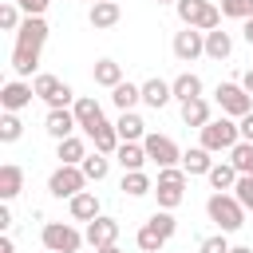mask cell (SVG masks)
<instances>
[{
	"instance_id": "21",
	"label": "cell",
	"mask_w": 253,
	"mask_h": 253,
	"mask_svg": "<svg viewBox=\"0 0 253 253\" xmlns=\"http://www.w3.org/2000/svg\"><path fill=\"white\" fill-rule=\"evenodd\" d=\"M178 107H182V123H186V126H198V130H202V126L213 119L206 95H198V99H190V103H178Z\"/></svg>"
},
{
	"instance_id": "37",
	"label": "cell",
	"mask_w": 253,
	"mask_h": 253,
	"mask_svg": "<svg viewBox=\"0 0 253 253\" xmlns=\"http://www.w3.org/2000/svg\"><path fill=\"white\" fill-rule=\"evenodd\" d=\"M20 12H24V8H20L16 0L0 4V28H4V32H20V24H24V20H20Z\"/></svg>"
},
{
	"instance_id": "1",
	"label": "cell",
	"mask_w": 253,
	"mask_h": 253,
	"mask_svg": "<svg viewBox=\"0 0 253 253\" xmlns=\"http://www.w3.org/2000/svg\"><path fill=\"white\" fill-rule=\"evenodd\" d=\"M47 43V20L43 16H24L20 32H16V43H12V71L16 79L32 75L40 67V51Z\"/></svg>"
},
{
	"instance_id": "17",
	"label": "cell",
	"mask_w": 253,
	"mask_h": 253,
	"mask_svg": "<svg viewBox=\"0 0 253 253\" xmlns=\"http://www.w3.org/2000/svg\"><path fill=\"white\" fill-rule=\"evenodd\" d=\"M115 130H119V138H123V142H142V138L150 134L138 111H119V119H115Z\"/></svg>"
},
{
	"instance_id": "18",
	"label": "cell",
	"mask_w": 253,
	"mask_h": 253,
	"mask_svg": "<svg viewBox=\"0 0 253 253\" xmlns=\"http://www.w3.org/2000/svg\"><path fill=\"white\" fill-rule=\"evenodd\" d=\"M67 210H71V221H95L99 217V194L79 190L75 198H67Z\"/></svg>"
},
{
	"instance_id": "3",
	"label": "cell",
	"mask_w": 253,
	"mask_h": 253,
	"mask_svg": "<svg viewBox=\"0 0 253 253\" xmlns=\"http://www.w3.org/2000/svg\"><path fill=\"white\" fill-rule=\"evenodd\" d=\"M174 12H178V20H182L186 28H202V32L221 28V8H217L213 0H178Z\"/></svg>"
},
{
	"instance_id": "5",
	"label": "cell",
	"mask_w": 253,
	"mask_h": 253,
	"mask_svg": "<svg viewBox=\"0 0 253 253\" xmlns=\"http://www.w3.org/2000/svg\"><path fill=\"white\" fill-rule=\"evenodd\" d=\"M154 198H158V210H178L182 198H186V170L182 166H162L158 182H154Z\"/></svg>"
},
{
	"instance_id": "35",
	"label": "cell",
	"mask_w": 253,
	"mask_h": 253,
	"mask_svg": "<svg viewBox=\"0 0 253 253\" xmlns=\"http://www.w3.org/2000/svg\"><path fill=\"white\" fill-rule=\"evenodd\" d=\"M229 162H233L241 174H253V142H245V138H241V142L229 150Z\"/></svg>"
},
{
	"instance_id": "27",
	"label": "cell",
	"mask_w": 253,
	"mask_h": 253,
	"mask_svg": "<svg viewBox=\"0 0 253 253\" xmlns=\"http://www.w3.org/2000/svg\"><path fill=\"white\" fill-rule=\"evenodd\" d=\"M55 158H59V162H67V166H79V162L87 158V142H83L79 134L59 138V142H55Z\"/></svg>"
},
{
	"instance_id": "28",
	"label": "cell",
	"mask_w": 253,
	"mask_h": 253,
	"mask_svg": "<svg viewBox=\"0 0 253 253\" xmlns=\"http://www.w3.org/2000/svg\"><path fill=\"white\" fill-rule=\"evenodd\" d=\"M115 158H119V166H123V170H142V166L150 162V158H146V146H142V142H119Z\"/></svg>"
},
{
	"instance_id": "36",
	"label": "cell",
	"mask_w": 253,
	"mask_h": 253,
	"mask_svg": "<svg viewBox=\"0 0 253 253\" xmlns=\"http://www.w3.org/2000/svg\"><path fill=\"white\" fill-rule=\"evenodd\" d=\"M150 225H154V229H158V233H162L166 241H170V237L178 233V221H174V210H154V213H150Z\"/></svg>"
},
{
	"instance_id": "49",
	"label": "cell",
	"mask_w": 253,
	"mask_h": 253,
	"mask_svg": "<svg viewBox=\"0 0 253 253\" xmlns=\"http://www.w3.org/2000/svg\"><path fill=\"white\" fill-rule=\"evenodd\" d=\"M158 4H178V0H158Z\"/></svg>"
},
{
	"instance_id": "41",
	"label": "cell",
	"mask_w": 253,
	"mask_h": 253,
	"mask_svg": "<svg viewBox=\"0 0 253 253\" xmlns=\"http://www.w3.org/2000/svg\"><path fill=\"white\" fill-rule=\"evenodd\" d=\"M16 4H20V8H24V16H43V12H47V4H51V0H16Z\"/></svg>"
},
{
	"instance_id": "46",
	"label": "cell",
	"mask_w": 253,
	"mask_h": 253,
	"mask_svg": "<svg viewBox=\"0 0 253 253\" xmlns=\"http://www.w3.org/2000/svg\"><path fill=\"white\" fill-rule=\"evenodd\" d=\"M0 253H16V245H12V237H0Z\"/></svg>"
},
{
	"instance_id": "39",
	"label": "cell",
	"mask_w": 253,
	"mask_h": 253,
	"mask_svg": "<svg viewBox=\"0 0 253 253\" xmlns=\"http://www.w3.org/2000/svg\"><path fill=\"white\" fill-rule=\"evenodd\" d=\"M233 198H237L245 210H253V174H241V178H237V186H233Z\"/></svg>"
},
{
	"instance_id": "29",
	"label": "cell",
	"mask_w": 253,
	"mask_h": 253,
	"mask_svg": "<svg viewBox=\"0 0 253 253\" xmlns=\"http://www.w3.org/2000/svg\"><path fill=\"white\" fill-rule=\"evenodd\" d=\"M229 51H233V36L229 32H221V28H213V32H206V55L210 59H229Z\"/></svg>"
},
{
	"instance_id": "31",
	"label": "cell",
	"mask_w": 253,
	"mask_h": 253,
	"mask_svg": "<svg viewBox=\"0 0 253 253\" xmlns=\"http://www.w3.org/2000/svg\"><path fill=\"white\" fill-rule=\"evenodd\" d=\"M91 75H95V83H99V87H107V91H111V87H119V83H123V63H115V59H99V63L91 67Z\"/></svg>"
},
{
	"instance_id": "43",
	"label": "cell",
	"mask_w": 253,
	"mask_h": 253,
	"mask_svg": "<svg viewBox=\"0 0 253 253\" xmlns=\"http://www.w3.org/2000/svg\"><path fill=\"white\" fill-rule=\"evenodd\" d=\"M241 36H245V43L253 47V16H249V20H241Z\"/></svg>"
},
{
	"instance_id": "14",
	"label": "cell",
	"mask_w": 253,
	"mask_h": 253,
	"mask_svg": "<svg viewBox=\"0 0 253 253\" xmlns=\"http://www.w3.org/2000/svg\"><path fill=\"white\" fill-rule=\"evenodd\" d=\"M32 99H36V87L24 83V79H12V83L0 87V107H4V111H24Z\"/></svg>"
},
{
	"instance_id": "6",
	"label": "cell",
	"mask_w": 253,
	"mask_h": 253,
	"mask_svg": "<svg viewBox=\"0 0 253 253\" xmlns=\"http://www.w3.org/2000/svg\"><path fill=\"white\" fill-rule=\"evenodd\" d=\"M40 241H43V249H51V253H79V245L87 241L71 221H47L43 229H40Z\"/></svg>"
},
{
	"instance_id": "32",
	"label": "cell",
	"mask_w": 253,
	"mask_h": 253,
	"mask_svg": "<svg viewBox=\"0 0 253 253\" xmlns=\"http://www.w3.org/2000/svg\"><path fill=\"white\" fill-rule=\"evenodd\" d=\"M79 166H83L87 182H103V178L111 174V154H99V150H95V154H87V158H83Z\"/></svg>"
},
{
	"instance_id": "16",
	"label": "cell",
	"mask_w": 253,
	"mask_h": 253,
	"mask_svg": "<svg viewBox=\"0 0 253 253\" xmlns=\"http://www.w3.org/2000/svg\"><path fill=\"white\" fill-rule=\"evenodd\" d=\"M71 111H75L79 130H83V134H91V130L103 123V107H99V99H91V95H79V99L71 103Z\"/></svg>"
},
{
	"instance_id": "2",
	"label": "cell",
	"mask_w": 253,
	"mask_h": 253,
	"mask_svg": "<svg viewBox=\"0 0 253 253\" xmlns=\"http://www.w3.org/2000/svg\"><path fill=\"white\" fill-rule=\"evenodd\" d=\"M206 213H210V221H213L221 233H237V229L245 225V206L233 198V190H213V194L206 198Z\"/></svg>"
},
{
	"instance_id": "42",
	"label": "cell",
	"mask_w": 253,
	"mask_h": 253,
	"mask_svg": "<svg viewBox=\"0 0 253 253\" xmlns=\"http://www.w3.org/2000/svg\"><path fill=\"white\" fill-rule=\"evenodd\" d=\"M237 126H241V138H245V142H253V111H249V115H241V119H237Z\"/></svg>"
},
{
	"instance_id": "47",
	"label": "cell",
	"mask_w": 253,
	"mask_h": 253,
	"mask_svg": "<svg viewBox=\"0 0 253 253\" xmlns=\"http://www.w3.org/2000/svg\"><path fill=\"white\" fill-rule=\"evenodd\" d=\"M229 253H253L249 245H229Z\"/></svg>"
},
{
	"instance_id": "48",
	"label": "cell",
	"mask_w": 253,
	"mask_h": 253,
	"mask_svg": "<svg viewBox=\"0 0 253 253\" xmlns=\"http://www.w3.org/2000/svg\"><path fill=\"white\" fill-rule=\"evenodd\" d=\"M95 253H123L119 245H103V249H95Z\"/></svg>"
},
{
	"instance_id": "34",
	"label": "cell",
	"mask_w": 253,
	"mask_h": 253,
	"mask_svg": "<svg viewBox=\"0 0 253 253\" xmlns=\"http://www.w3.org/2000/svg\"><path fill=\"white\" fill-rule=\"evenodd\" d=\"M134 245H138L142 253H158V249L166 245V237H162V233H158V229H154V225L146 221V225H142V229L134 233Z\"/></svg>"
},
{
	"instance_id": "38",
	"label": "cell",
	"mask_w": 253,
	"mask_h": 253,
	"mask_svg": "<svg viewBox=\"0 0 253 253\" xmlns=\"http://www.w3.org/2000/svg\"><path fill=\"white\" fill-rule=\"evenodd\" d=\"M221 16H229V20H249V16H253V0H221Z\"/></svg>"
},
{
	"instance_id": "26",
	"label": "cell",
	"mask_w": 253,
	"mask_h": 253,
	"mask_svg": "<svg viewBox=\"0 0 253 253\" xmlns=\"http://www.w3.org/2000/svg\"><path fill=\"white\" fill-rule=\"evenodd\" d=\"M87 138L95 142V150H99V154H115V150H119V142H123V138H119V130H115V123H107V119H103Z\"/></svg>"
},
{
	"instance_id": "50",
	"label": "cell",
	"mask_w": 253,
	"mask_h": 253,
	"mask_svg": "<svg viewBox=\"0 0 253 253\" xmlns=\"http://www.w3.org/2000/svg\"><path fill=\"white\" fill-rule=\"evenodd\" d=\"M43 253H51V249H43Z\"/></svg>"
},
{
	"instance_id": "7",
	"label": "cell",
	"mask_w": 253,
	"mask_h": 253,
	"mask_svg": "<svg viewBox=\"0 0 253 253\" xmlns=\"http://www.w3.org/2000/svg\"><path fill=\"white\" fill-rule=\"evenodd\" d=\"M32 87H36V99H43L47 107H71V103L79 99L59 75H47V71H40V75L32 79Z\"/></svg>"
},
{
	"instance_id": "11",
	"label": "cell",
	"mask_w": 253,
	"mask_h": 253,
	"mask_svg": "<svg viewBox=\"0 0 253 253\" xmlns=\"http://www.w3.org/2000/svg\"><path fill=\"white\" fill-rule=\"evenodd\" d=\"M142 146H146V158H150V162H158V170H162V166H178V162H182V150H178V142H174L170 134L150 130V134L142 138Z\"/></svg>"
},
{
	"instance_id": "33",
	"label": "cell",
	"mask_w": 253,
	"mask_h": 253,
	"mask_svg": "<svg viewBox=\"0 0 253 253\" xmlns=\"http://www.w3.org/2000/svg\"><path fill=\"white\" fill-rule=\"evenodd\" d=\"M20 134H24L20 111H4L0 115V142H20Z\"/></svg>"
},
{
	"instance_id": "30",
	"label": "cell",
	"mask_w": 253,
	"mask_h": 253,
	"mask_svg": "<svg viewBox=\"0 0 253 253\" xmlns=\"http://www.w3.org/2000/svg\"><path fill=\"white\" fill-rule=\"evenodd\" d=\"M206 178H210V186H213V190H233V186H237V178H241V170H237L233 162H213Z\"/></svg>"
},
{
	"instance_id": "12",
	"label": "cell",
	"mask_w": 253,
	"mask_h": 253,
	"mask_svg": "<svg viewBox=\"0 0 253 253\" xmlns=\"http://www.w3.org/2000/svg\"><path fill=\"white\" fill-rule=\"evenodd\" d=\"M119 233H123V225H119V217H107V213H99L95 221H87V245L91 249H103V245H115L119 241Z\"/></svg>"
},
{
	"instance_id": "25",
	"label": "cell",
	"mask_w": 253,
	"mask_h": 253,
	"mask_svg": "<svg viewBox=\"0 0 253 253\" xmlns=\"http://www.w3.org/2000/svg\"><path fill=\"white\" fill-rule=\"evenodd\" d=\"M170 87H174V99H178V103H190V99H198V95H202V75L182 71V75H174V79H170Z\"/></svg>"
},
{
	"instance_id": "9",
	"label": "cell",
	"mask_w": 253,
	"mask_h": 253,
	"mask_svg": "<svg viewBox=\"0 0 253 253\" xmlns=\"http://www.w3.org/2000/svg\"><path fill=\"white\" fill-rule=\"evenodd\" d=\"M213 99H217L221 115H229V119H241V115H249V111H253V95H249L241 83H217Z\"/></svg>"
},
{
	"instance_id": "19",
	"label": "cell",
	"mask_w": 253,
	"mask_h": 253,
	"mask_svg": "<svg viewBox=\"0 0 253 253\" xmlns=\"http://www.w3.org/2000/svg\"><path fill=\"white\" fill-rule=\"evenodd\" d=\"M170 99H174V87H170L166 79H158V75H154V79H146V83H142V103H146V107L162 111Z\"/></svg>"
},
{
	"instance_id": "13",
	"label": "cell",
	"mask_w": 253,
	"mask_h": 253,
	"mask_svg": "<svg viewBox=\"0 0 253 253\" xmlns=\"http://www.w3.org/2000/svg\"><path fill=\"white\" fill-rule=\"evenodd\" d=\"M43 130H47V134L59 142V138H71V134L79 130V119H75V111H71V107H47Z\"/></svg>"
},
{
	"instance_id": "51",
	"label": "cell",
	"mask_w": 253,
	"mask_h": 253,
	"mask_svg": "<svg viewBox=\"0 0 253 253\" xmlns=\"http://www.w3.org/2000/svg\"><path fill=\"white\" fill-rule=\"evenodd\" d=\"M91 4H99V0H91Z\"/></svg>"
},
{
	"instance_id": "8",
	"label": "cell",
	"mask_w": 253,
	"mask_h": 253,
	"mask_svg": "<svg viewBox=\"0 0 253 253\" xmlns=\"http://www.w3.org/2000/svg\"><path fill=\"white\" fill-rule=\"evenodd\" d=\"M47 190H51V198H75L79 190H87V174H83V166H67V162H59V166L51 170V178H47Z\"/></svg>"
},
{
	"instance_id": "24",
	"label": "cell",
	"mask_w": 253,
	"mask_h": 253,
	"mask_svg": "<svg viewBox=\"0 0 253 253\" xmlns=\"http://www.w3.org/2000/svg\"><path fill=\"white\" fill-rule=\"evenodd\" d=\"M119 190L126 198H146V194H154V182H150L146 170H123V186Z\"/></svg>"
},
{
	"instance_id": "10",
	"label": "cell",
	"mask_w": 253,
	"mask_h": 253,
	"mask_svg": "<svg viewBox=\"0 0 253 253\" xmlns=\"http://www.w3.org/2000/svg\"><path fill=\"white\" fill-rule=\"evenodd\" d=\"M170 47H174V59L178 63H194L198 55H206V32L182 24V32H174V43Z\"/></svg>"
},
{
	"instance_id": "4",
	"label": "cell",
	"mask_w": 253,
	"mask_h": 253,
	"mask_svg": "<svg viewBox=\"0 0 253 253\" xmlns=\"http://www.w3.org/2000/svg\"><path fill=\"white\" fill-rule=\"evenodd\" d=\"M237 142H241V126H237V119H229V115L210 119V123L202 126V146H206V150H213V154L233 150Z\"/></svg>"
},
{
	"instance_id": "44",
	"label": "cell",
	"mask_w": 253,
	"mask_h": 253,
	"mask_svg": "<svg viewBox=\"0 0 253 253\" xmlns=\"http://www.w3.org/2000/svg\"><path fill=\"white\" fill-rule=\"evenodd\" d=\"M237 83H241V87H245V91H249V95H253V67H249V71H245V75H241V79H237Z\"/></svg>"
},
{
	"instance_id": "15",
	"label": "cell",
	"mask_w": 253,
	"mask_h": 253,
	"mask_svg": "<svg viewBox=\"0 0 253 253\" xmlns=\"http://www.w3.org/2000/svg\"><path fill=\"white\" fill-rule=\"evenodd\" d=\"M119 20H123L119 0H99V4H91V12H87V24H91L95 32H107V28H115Z\"/></svg>"
},
{
	"instance_id": "45",
	"label": "cell",
	"mask_w": 253,
	"mask_h": 253,
	"mask_svg": "<svg viewBox=\"0 0 253 253\" xmlns=\"http://www.w3.org/2000/svg\"><path fill=\"white\" fill-rule=\"evenodd\" d=\"M12 225V213H8V206H0V229H8Z\"/></svg>"
},
{
	"instance_id": "40",
	"label": "cell",
	"mask_w": 253,
	"mask_h": 253,
	"mask_svg": "<svg viewBox=\"0 0 253 253\" xmlns=\"http://www.w3.org/2000/svg\"><path fill=\"white\" fill-rule=\"evenodd\" d=\"M198 253H229V241H225V233L217 229L213 237H202V245H198Z\"/></svg>"
},
{
	"instance_id": "23",
	"label": "cell",
	"mask_w": 253,
	"mask_h": 253,
	"mask_svg": "<svg viewBox=\"0 0 253 253\" xmlns=\"http://www.w3.org/2000/svg\"><path fill=\"white\" fill-rule=\"evenodd\" d=\"M20 190H24V170L16 162H4L0 166V202H12Z\"/></svg>"
},
{
	"instance_id": "20",
	"label": "cell",
	"mask_w": 253,
	"mask_h": 253,
	"mask_svg": "<svg viewBox=\"0 0 253 253\" xmlns=\"http://www.w3.org/2000/svg\"><path fill=\"white\" fill-rule=\"evenodd\" d=\"M111 103H115L119 111H134V107L142 103V83H130V79H123L119 87H111Z\"/></svg>"
},
{
	"instance_id": "22",
	"label": "cell",
	"mask_w": 253,
	"mask_h": 253,
	"mask_svg": "<svg viewBox=\"0 0 253 253\" xmlns=\"http://www.w3.org/2000/svg\"><path fill=\"white\" fill-rule=\"evenodd\" d=\"M213 150H206L202 142L198 146H190V150H182V170L194 178V174H210V166H213V158H210Z\"/></svg>"
}]
</instances>
